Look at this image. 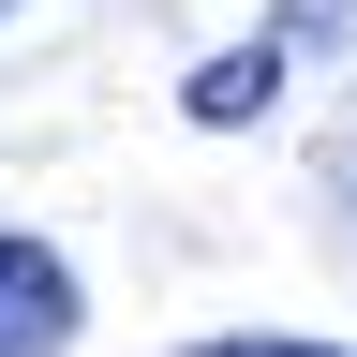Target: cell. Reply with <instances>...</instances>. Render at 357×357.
I'll list each match as a JSON object with an SVG mask.
<instances>
[{"label":"cell","mask_w":357,"mask_h":357,"mask_svg":"<svg viewBox=\"0 0 357 357\" xmlns=\"http://www.w3.org/2000/svg\"><path fill=\"white\" fill-rule=\"evenodd\" d=\"M75 328H89L75 268L45 238H0V357H75Z\"/></svg>","instance_id":"6da1fadb"},{"label":"cell","mask_w":357,"mask_h":357,"mask_svg":"<svg viewBox=\"0 0 357 357\" xmlns=\"http://www.w3.org/2000/svg\"><path fill=\"white\" fill-rule=\"evenodd\" d=\"M178 105H194V119H268V105H283V45H223Z\"/></svg>","instance_id":"7a4b0ae2"},{"label":"cell","mask_w":357,"mask_h":357,"mask_svg":"<svg viewBox=\"0 0 357 357\" xmlns=\"http://www.w3.org/2000/svg\"><path fill=\"white\" fill-rule=\"evenodd\" d=\"M194 357H342V342H298V328H238V342H194Z\"/></svg>","instance_id":"3957f363"},{"label":"cell","mask_w":357,"mask_h":357,"mask_svg":"<svg viewBox=\"0 0 357 357\" xmlns=\"http://www.w3.org/2000/svg\"><path fill=\"white\" fill-rule=\"evenodd\" d=\"M0 15H15V0H0Z\"/></svg>","instance_id":"277c9868"}]
</instances>
